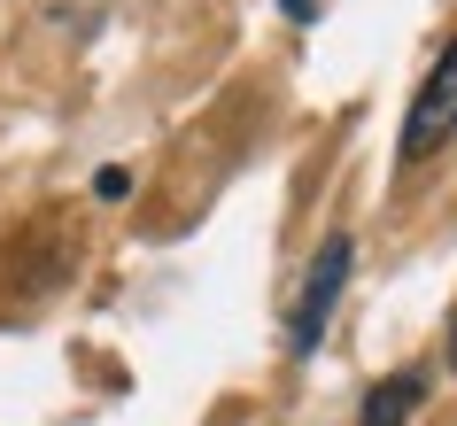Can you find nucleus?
Returning <instances> with one entry per match:
<instances>
[{
  "label": "nucleus",
  "mask_w": 457,
  "mask_h": 426,
  "mask_svg": "<svg viewBox=\"0 0 457 426\" xmlns=\"http://www.w3.org/2000/svg\"><path fill=\"white\" fill-rule=\"evenodd\" d=\"M427 403V372H387L372 396H364L357 426H411V411Z\"/></svg>",
  "instance_id": "3"
},
{
  "label": "nucleus",
  "mask_w": 457,
  "mask_h": 426,
  "mask_svg": "<svg viewBox=\"0 0 457 426\" xmlns=\"http://www.w3.org/2000/svg\"><path fill=\"white\" fill-rule=\"evenodd\" d=\"M450 380H457V310H450Z\"/></svg>",
  "instance_id": "4"
},
{
  "label": "nucleus",
  "mask_w": 457,
  "mask_h": 426,
  "mask_svg": "<svg viewBox=\"0 0 457 426\" xmlns=\"http://www.w3.org/2000/svg\"><path fill=\"white\" fill-rule=\"evenodd\" d=\"M450 140H457V39L434 54V71L419 78V94H411V109H403L395 155H403V163H427L434 147H450Z\"/></svg>",
  "instance_id": "1"
},
{
  "label": "nucleus",
  "mask_w": 457,
  "mask_h": 426,
  "mask_svg": "<svg viewBox=\"0 0 457 426\" xmlns=\"http://www.w3.org/2000/svg\"><path fill=\"white\" fill-rule=\"evenodd\" d=\"M349 263H357V240H349V233H326V248H318V263H311V280H303V295H295V318H287V349H295V356L318 349V333H326V318H334V303H341V287H349Z\"/></svg>",
  "instance_id": "2"
}]
</instances>
